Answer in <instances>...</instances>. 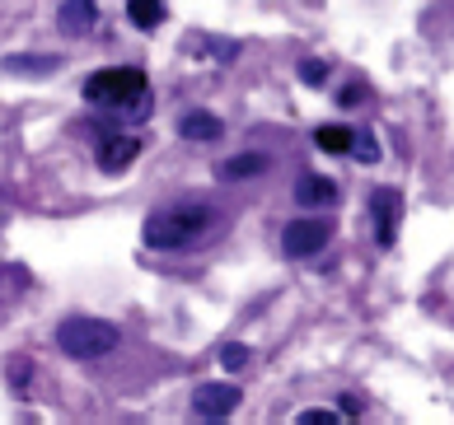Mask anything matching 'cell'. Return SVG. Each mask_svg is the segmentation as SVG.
Wrapping results in <instances>:
<instances>
[{"label": "cell", "instance_id": "1", "mask_svg": "<svg viewBox=\"0 0 454 425\" xmlns=\"http://www.w3.org/2000/svg\"><path fill=\"white\" fill-rule=\"evenodd\" d=\"M145 71L137 66H117V71H94L85 80V104L122 112V117H150V98H145Z\"/></svg>", "mask_w": 454, "mask_h": 425}, {"label": "cell", "instance_id": "2", "mask_svg": "<svg viewBox=\"0 0 454 425\" xmlns=\"http://www.w3.org/2000/svg\"><path fill=\"white\" fill-rule=\"evenodd\" d=\"M211 220H215L211 206H174V211H155V215H150L141 234H145V243H150V248L174 252V248L197 243L201 234L211 229Z\"/></svg>", "mask_w": 454, "mask_h": 425}, {"label": "cell", "instance_id": "3", "mask_svg": "<svg viewBox=\"0 0 454 425\" xmlns=\"http://www.w3.org/2000/svg\"><path fill=\"white\" fill-rule=\"evenodd\" d=\"M122 332L104 318H66L57 328V346L71 355V360H104V355L117 351Z\"/></svg>", "mask_w": 454, "mask_h": 425}, {"label": "cell", "instance_id": "4", "mask_svg": "<svg viewBox=\"0 0 454 425\" xmlns=\"http://www.w3.org/2000/svg\"><path fill=\"white\" fill-rule=\"evenodd\" d=\"M328 234H333L328 220L305 215V220H291V225H286V234H281V248H286V258H314V252L328 243Z\"/></svg>", "mask_w": 454, "mask_h": 425}, {"label": "cell", "instance_id": "5", "mask_svg": "<svg viewBox=\"0 0 454 425\" xmlns=\"http://www.w3.org/2000/svg\"><path fill=\"white\" fill-rule=\"evenodd\" d=\"M239 402H244L239 383H197L192 412H197V416H207V421H225Z\"/></svg>", "mask_w": 454, "mask_h": 425}, {"label": "cell", "instance_id": "6", "mask_svg": "<svg viewBox=\"0 0 454 425\" xmlns=\"http://www.w3.org/2000/svg\"><path fill=\"white\" fill-rule=\"evenodd\" d=\"M370 215H375L380 243L389 248L394 234H398V215H403V192L398 187H375V192H370Z\"/></svg>", "mask_w": 454, "mask_h": 425}, {"label": "cell", "instance_id": "7", "mask_svg": "<svg viewBox=\"0 0 454 425\" xmlns=\"http://www.w3.org/2000/svg\"><path fill=\"white\" fill-rule=\"evenodd\" d=\"M141 155V141L137 135H108V141H98V168H104V174H122V168L131 164Z\"/></svg>", "mask_w": 454, "mask_h": 425}, {"label": "cell", "instance_id": "8", "mask_svg": "<svg viewBox=\"0 0 454 425\" xmlns=\"http://www.w3.org/2000/svg\"><path fill=\"white\" fill-rule=\"evenodd\" d=\"M94 19H98V0H66V5L57 10L61 33H71V38H85V33L94 28Z\"/></svg>", "mask_w": 454, "mask_h": 425}, {"label": "cell", "instance_id": "9", "mask_svg": "<svg viewBox=\"0 0 454 425\" xmlns=\"http://www.w3.org/2000/svg\"><path fill=\"white\" fill-rule=\"evenodd\" d=\"M178 135H183V141H192V145H211V141H221V135H225V122H221V117H211V112H183Z\"/></svg>", "mask_w": 454, "mask_h": 425}, {"label": "cell", "instance_id": "10", "mask_svg": "<svg viewBox=\"0 0 454 425\" xmlns=\"http://www.w3.org/2000/svg\"><path fill=\"white\" fill-rule=\"evenodd\" d=\"M295 201L300 206H328V201H338V182L318 178V174H305L295 182Z\"/></svg>", "mask_w": 454, "mask_h": 425}, {"label": "cell", "instance_id": "11", "mask_svg": "<svg viewBox=\"0 0 454 425\" xmlns=\"http://www.w3.org/2000/svg\"><path fill=\"white\" fill-rule=\"evenodd\" d=\"M258 174H267V155H234V159H225L221 168H215V178H225V182H244V178H258Z\"/></svg>", "mask_w": 454, "mask_h": 425}, {"label": "cell", "instance_id": "12", "mask_svg": "<svg viewBox=\"0 0 454 425\" xmlns=\"http://www.w3.org/2000/svg\"><path fill=\"white\" fill-rule=\"evenodd\" d=\"M127 19L137 28H160L164 24V0H127Z\"/></svg>", "mask_w": 454, "mask_h": 425}, {"label": "cell", "instance_id": "13", "mask_svg": "<svg viewBox=\"0 0 454 425\" xmlns=\"http://www.w3.org/2000/svg\"><path fill=\"white\" fill-rule=\"evenodd\" d=\"M314 145L324 150V155H347V150H351V127H318Z\"/></svg>", "mask_w": 454, "mask_h": 425}, {"label": "cell", "instance_id": "14", "mask_svg": "<svg viewBox=\"0 0 454 425\" xmlns=\"http://www.w3.org/2000/svg\"><path fill=\"white\" fill-rule=\"evenodd\" d=\"M57 66H61L57 57H5L10 75H52Z\"/></svg>", "mask_w": 454, "mask_h": 425}, {"label": "cell", "instance_id": "15", "mask_svg": "<svg viewBox=\"0 0 454 425\" xmlns=\"http://www.w3.org/2000/svg\"><path fill=\"white\" fill-rule=\"evenodd\" d=\"M347 155H356L361 164H380V145H375V135L370 131H351V150Z\"/></svg>", "mask_w": 454, "mask_h": 425}, {"label": "cell", "instance_id": "16", "mask_svg": "<svg viewBox=\"0 0 454 425\" xmlns=\"http://www.w3.org/2000/svg\"><path fill=\"white\" fill-rule=\"evenodd\" d=\"M221 365H225L230 374H239V369H248V365H254V351H248V346H239V342H230V346L221 351Z\"/></svg>", "mask_w": 454, "mask_h": 425}, {"label": "cell", "instance_id": "17", "mask_svg": "<svg viewBox=\"0 0 454 425\" xmlns=\"http://www.w3.org/2000/svg\"><path fill=\"white\" fill-rule=\"evenodd\" d=\"M300 80H305V84H324L328 80V66L324 61H305V66H300Z\"/></svg>", "mask_w": 454, "mask_h": 425}, {"label": "cell", "instance_id": "18", "mask_svg": "<svg viewBox=\"0 0 454 425\" xmlns=\"http://www.w3.org/2000/svg\"><path fill=\"white\" fill-rule=\"evenodd\" d=\"M300 425H338V412H300Z\"/></svg>", "mask_w": 454, "mask_h": 425}, {"label": "cell", "instance_id": "19", "mask_svg": "<svg viewBox=\"0 0 454 425\" xmlns=\"http://www.w3.org/2000/svg\"><path fill=\"white\" fill-rule=\"evenodd\" d=\"M361 98H370V89H361V84H347V89H342V108H361Z\"/></svg>", "mask_w": 454, "mask_h": 425}, {"label": "cell", "instance_id": "20", "mask_svg": "<svg viewBox=\"0 0 454 425\" xmlns=\"http://www.w3.org/2000/svg\"><path fill=\"white\" fill-rule=\"evenodd\" d=\"M338 402H342V416H361V402L351 398V393H347V398H338Z\"/></svg>", "mask_w": 454, "mask_h": 425}, {"label": "cell", "instance_id": "21", "mask_svg": "<svg viewBox=\"0 0 454 425\" xmlns=\"http://www.w3.org/2000/svg\"><path fill=\"white\" fill-rule=\"evenodd\" d=\"M0 225H5V211H0Z\"/></svg>", "mask_w": 454, "mask_h": 425}]
</instances>
